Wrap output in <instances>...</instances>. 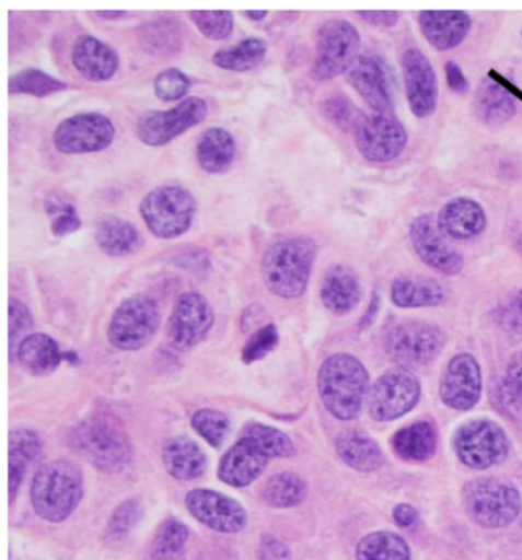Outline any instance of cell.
Segmentation results:
<instances>
[{
  "label": "cell",
  "mask_w": 522,
  "mask_h": 560,
  "mask_svg": "<svg viewBox=\"0 0 522 560\" xmlns=\"http://www.w3.org/2000/svg\"><path fill=\"white\" fill-rule=\"evenodd\" d=\"M236 159V141L229 130L210 128L202 132L197 144V160L210 175L225 174Z\"/></svg>",
  "instance_id": "cell-27"
},
{
  "label": "cell",
  "mask_w": 522,
  "mask_h": 560,
  "mask_svg": "<svg viewBox=\"0 0 522 560\" xmlns=\"http://www.w3.org/2000/svg\"><path fill=\"white\" fill-rule=\"evenodd\" d=\"M244 15L253 22H260L263 19L267 18L268 11H245Z\"/></svg>",
  "instance_id": "cell-57"
},
{
  "label": "cell",
  "mask_w": 522,
  "mask_h": 560,
  "mask_svg": "<svg viewBox=\"0 0 522 560\" xmlns=\"http://www.w3.org/2000/svg\"><path fill=\"white\" fill-rule=\"evenodd\" d=\"M420 394V382L406 368L386 372L371 387V417L378 421L397 420L416 408Z\"/></svg>",
  "instance_id": "cell-14"
},
{
  "label": "cell",
  "mask_w": 522,
  "mask_h": 560,
  "mask_svg": "<svg viewBox=\"0 0 522 560\" xmlns=\"http://www.w3.org/2000/svg\"><path fill=\"white\" fill-rule=\"evenodd\" d=\"M278 343L279 332L276 325L270 324L263 326V328L253 334L251 339L247 340V343L244 345V363L251 364L259 362L265 355L270 354L272 349L278 347Z\"/></svg>",
  "instance_id": "cell-47"
},
{
  "label": "cell",
  "mask_w": 522,
  "mask_h": 560,
  "mask_svg": "<svg viewBox=\"0 0 522 560\" xmlns=\"http://www.w3.org/2000/svg\"><path fill=\"white\" fill-rule=\"evenodd\" d=\"M317 244L313 237L295 236L271 244L265 250L260 271L270 293L282 299H298L309 287Z\"/></svg>",
  "instance_id": "cell-2"
},
{
  "label": "cell",
  "mask_w": 522,
  "mask_h": 560,
  "mask_svg": "<svg viewBox=\"0 0 522 560\" xmlns=\"http://www.w3.org/2000/svg\"><path fill=\"white\" fill-rule=\"evenodd\" d=\"M522 524V523H521Z\"/></svg>",
  "instance_id": "cell-59"
},
{
  "label": "cell",
  "mask_w": 522,
  "mask_h": 560,
  "mask_svg": "<svg viewBox=\"0 0 522 560\" xmlns=\"http://www.w3.org/2000/svg\"><path fill=\"white\" fill-rule=\"evenodd\" d=\"M67 88L68 84L61 80L54 79V77L45 74L44 71L33 68L23 69L18 74L10 77V82H8L10 94H25L33 95V97H48V95L65 91Z\"/></svg>",
  "instance_id": "cell-38"
},
{
  "label": "cell",
  "mask_w": 522,
  "mask_h": 560,
  "mask_svg": "<svg viewBox=\"0 0 522 560\" xmlns=\"http://www.w3.org/2000/svg\"><path fill=\"white\" fill-rule=\"evenodd\" d=\"M437 225L444 236L456 241H471L483 235L487 217L485 209L474 199L455 198L440 210Z\"/></svg>",
  "instance_id": "cell-24"
},
{
  "label": "cell",
  "mask_w": 522,
  "mask_h": 560,
  "mask_svg": "<svg viewBox=\"0 0 522 560\" xmlns=\"http://www.w3.org/2000/svg\"><path fill=\"white\" fill-rule=\"evenodd\" d=\"M467 515L483 528L508 527L521 512L517 487L495 478H479L464 487Z\"/></svg>",
  "instance_id": "cell-6"
},
{
  "label": "cell",
  "mask_w": 522,
  "mask_h": 560,
  "mask_svg": "<svg viewBox=\"0 0 522 560\" xmlns=\"http://www.w3.org/2000/svg\"><path fill=\"white\" fill-rule=\"evenodd\" d=\"M49 213L53 214L51 232L54 236L65 237L79 232L82 228V220L77 213L76 207L71 205H63V202H49L46 207Z\"/></svg>",
  "instance_id": "cell-49"
},
{
  "label": "cell",
  "mask_w": 522,
  "mask_h": 560,
  "mask_svg": "<svg viewBox=\"0 0 522 560\" xmlns=\"http://www.w3.org/2000/svg\"><path fill=\"white\" fill-rule=\"evenodd\" d=\"M454 447L467 467L485 470L504 462L509 454V439L504 429L494 421H469L456 431Z\"/></svg>",
  "instance_id": "cell-10"
},
{
  "label": "cell",
  "mask_w": 522,
  "mask_h": 560,
  "mask_svg": "<svg viewBox=\"0 0 522 560\" xmlns=\"http://www.w3.org/2000/svg\"><path fill=\"white\" fill-rule=\"evenodd\" d=\"M357 15L379 28H393L401 21V13L397 11H357Z\"/></svg>",
  "instance_id": "cell-51"
},
{
  "label": "cell",
  "mask_w": 522,
  "mask_h": 560,
  "mask_svg": "<svg viewBox=\"0 0 522 560\" xmlns=\"http://www.w3.org/2000/svg\"><path fill=\"white\" fill-rule=\"evenodd\" d=\"M190 532L183 523L169 520L161 525L152 548V560H184Z\"/></svg>",
  "instance_id": "cell-39"
},
{
  "label": "cell",
  "mask_w": 522,
  "mask_h": 560,
  "mask_svg": "<svg viewBox=\"0 0 522 560\" xmlns=\"http://www.w3.org/2000/svg\"><path fill=\"white\" fill-rule=\"evenodd\" d=\"M348 80L371 109L378 114H391L393 97L387 86L385 68L379 59L370 54L357 57L349 68Z\"/></svg>",
  "instance_id": "cell-21"
},
{
  "label": "cell",
  "mask_w": 522,
  "mask_h": 560,
  "mask_svg": "<svg viewBox=\"0 0 522 560\" xmlns=\"http://www.w3.org/2000/svg\"><path fill=\"white\" fill-rule=\"evenodd\" d=\"M94 237L98 247L113 258L132 255L141 245V236L136 225L115 214H107L97 222Z\"/></svg>",
  "instance_id": "cell-28"
},
{
  "label": "cell",
  "mask_w": 522,
  "mask_h": 560,
  "mask_svg": "<svg viewBox=\"0 0 522 560\" xmlns=\"http://www.w3.org/2000/svg\"><path fill=\"white\" fill-rule=\"evenodd\" d=\"M409 237L418 258L426 266L444 276L462 273L463 256L444 241V235L433 222L431 214H421L413 221Z\"/></svg>",
  "instance_id": "cell-18"
},
{
  "label": "cell",
  "mask_w": 522,
  "mask_h": 560,
  "mask_svg": "<svg viewBox=\"0 0 522 560\" xmlns=\"http://www.w3.org/2000/svg\"><path fill=\"white\" fill-rule=\"evenodd\" d=\"M141 515H143V509H141L140 502L136 500L121 502L107 523L105 538L109 542L125 539L141 520Z\"/></svg>",
  "instance_id": "cell-44"
},
{
  "label": "cell",
  "mask_w": 522,
  "mask_h": 560,
  "mask_svg": "<svg viewBox=\"0 0 522 560\" xmlns=\"http://www.w3.org/2000/svg\"><path fill=\"white\" fill-rule=\"evenodd\" d=\"M446 80L449 88L456 94H467L469 92V82H467L466 75H464L463 69L455 63V61H448L446 67Z\"/></svg>",
  "instance_id": "cell-52"
},
{
  "label": "cell",
  "mask_w": 522,
  "mask_h": 560,
  "mask_svg": "<svg viewBox=\"0 0 522 560\" xmlns=\"http://www.w3.org/2000/svg\"><path fill=\"white\" fill-rule=\"evenodd\" d=\"M357 151L374 164L397 160L408 144L405 126L391 114L363 117L355 130Z\"/></svg>",
  "instance_id": "cell-12"
},
{
  "label": "cell",
  "mask_w": 522,
  "mask_h": 560,
  "mask_svg": "<svg viewBox=\"0 0 522 560\" xmlns=\"http://www.w3.org/2000/svg\"><path fill=\"white\" fill-rule=\"evenodd\" d=\"M190 84L189 77L184 72L176 68H169L156 75L153 91H155L156 97L163 102H176V100L186 97Z\"/></svg>",
  "instance_id": "cell-46"
},
{
  "label": "cell",
  "mask_w": 522,
  "mask_h": 560,
  "mask_svg": "<svg viewBox=\"0 0 522 560\" xmlns=\"http://www.w3.org/2000/svg\"><path fill=\"white\" fill-rule=\"evenodd\" d=\"M167 474L179 481H194L205 475L207 458L202 448L187 436H175L164 443L161 452Z\"/></svg>",
  "instance_id": "cell-25"
},
{
  "label": "cell",
  "mask_w": 522,
  "mask_h": 560,
  "mask_svg": "<svg viewBox=\"0 0 522 560\" xmlns=\"http://www.w3.org/2000/svg\"><path fill=\"white\" fill-rule=\"evenodd\" d=\"M186 508L198 523L224 535L243 532L248 521L240 502L214 490H192L186 497Z\"/></svg>",
  "instance_id": "cell-16"
},
{
  "label": "cell",
  "mask_w": 522,
  "mask_h": 560,
  "mask_svg": "<svg viewBox=\"0 0 522 560\" xmlns=\"http://www.w3.org/2000/svg\"><path fill=\"white\" fill-rule=\"evenodd\" d=\"M391 299L398 308H429L443 303L446 293L444 288L433 280L398 278L391 287Z\"/></svg>",
  "instance_id": "cell-33"
},
{
  "label": "cell",
  "mask_w": 522,
  "mask_h": 560,
  "mask_svg": "<svg viewBox=\"0 0 522 560\" xmlns=\"http://www.w3.org/2000/svg\"><path fill=\"white\" fill-rule=\"evenodd\" d=\"M337 455L341 462L357 471H374L385 463L379 444L360 431L340 433L336 441Z\"/></svg>",
  "instance_id": "cell-31"
},
{
  "label": "cell",
  "mask_w": 522,
  "mask_h": 560,
  "mask_svg": "<svg viewBox=\"0 0 522 560\" xmlns=\"http://www.w3.org/2000/svg\"><path fill=\"white\" fill-rule=\"evenodd\" d=\"M498 398L508 416L522 420V351L509 360L504 378L498 389Z\"/></svg>",
  "instance_id": "cell-40"
},
{
  "label": "cell",
  "mask_w": 522,
  "mask_h": 560,
  "mask_svg": "<svg viewBox=\"0 0 522 560\" xmlns=\"http://www.w3.org/2000/svg\"><path fill=\"white\" fill-rule=\"evenodd\" d=\"M498 324L512 336L522 339V290L509 295L497 311Z\"/></svg>",
  "instance_id": "cell-50"
},
{
  "label": "cell",
  "mask_w": 522,
  "mask_h": 560,
  "mask_svg": "<svg viewBox=\"0 0 522 560\" xmlns=\"http://www.w3.org/2000/svg\"><path fill=\"white\" fill-rule=\"evenodd\" d=\"M322 114L326 120L332 121L337 128L345 130H356L364 115L357 110V107L345 97H333L322 103Z\"/></svg>",
  "instance_id": "cell-45"
},
{
  "label": "cell",
  "mask_w": 522,
  "mask_h": 560,
  "mask_svg": "<svg viewBox=\"0 0 522 560\" xmlns=\"http://www.w3.org/2000/svg\"><path fill=\"white\" fill-rule=\"evenodd\" d=\"M359 48L360 34L351 22L333 19L324 23L317 34L311 77L316 82H328L344 74L359 57Z\"/></svg>",
  "instance_id": "cell-8"
},
{
  "label": "cell",
  "mask_w": 522,
  "mask_h": 560,
  "mask_svg": "<svg viewBox=\"0 0 522 560\" xmlns=\"http://www.w3.org/2000/svg\"><path fill=\"white\" fill-rule=\"evenodd\" d=\"M393 446L403 459L425 462L436 452V428L429 421H417L395 433Z\"/></svg>",
  "instance_id": "cell-34"
},
{
  "label": "cell",
  "mask_w": 522,
  "mask_h": 560,
  "mask_svg": "<svg viewBox=\"0 0 522 560\" xmlns=\"http://www.w3.org/2000/svg\"><path fill=\"white\" fill-rule=\"evenodd\" d=\"M214 324V311L205 295L189 291L179 295L169 318L167 334L175 348L186 351L206 339Z\"/></svg>",
  "instance_id": "cell-15"
},
{
  "label": "cell",
  "mask_w": 522,
  "mask_h": 560,
  "mask_svg": "<svg viewBox=\"0 0 522 560\" xmlns=\"http://www.w3.org/2000/svg\"><path fill=\"white\" fill-rule=\"evenodd\" d=\"M444 341L439 326L406 322L387 332L385 348L387 355L402 366H424L439 357Z\"/></svg>",
  "instance_id": "cell-11"
},
{
  "label": "cell",
  "mask_w": 522,
  "mask_h": 560,
  "mask_svg": "<svg viewBox=\"0 0 522 560\" xmlns=\"http://www.w3.org/2000/svg\"><path fill=\"white\" fill-rule=\"evenodd\" d=\"M368 387L370 375L355 355L334 354L318 370V395L326 410L337 420L351 421L360 416Z\"/></svg>",
  "instance_id": "cell-3"
},
{
  "label": "cell",
  "mask_w": 522,
  "mask_h": 560,
  "mask_svg": "<svg viewBox=\"0 0 522 560\" xmlns=\"http://www.w3.org/2000/svg\"><path fill=\"white\" fill-rule=\"evenodd\" d=\"M209 107L205 100L189 97L169 110H149L137 121V137L141 143L161 148L206 120Z\"/></svg>",
  "instance_id": "cell-9"
},
{
  "label": "cell",
  "mask_w": 522,
  "mask_h": 560,
  "mask_svg": "<svg viewBox=\"0 0 522 560\" xmlns=\"http://www.w3.org/2000/svg\"><path fill=\"white\" fill-rule=\"evenodd\" d=\"M18 360L23 370L42 377L51 374L59 366L61 355L59 345L48 334H30L18 348Z\"/></svg>",
  "instance_id": "cell-29"
},
{
  "label": "cell",
  "mask_w": 522,
  "mask_h": 560,
  "mask_svg": "<svg viewBox=\"0 0 522 560\" xmlns=\"http://www.w3.org/2000/svg\"><path fill=\"white\" fill-rule=\"evenodd\" d=\"M357 560H410L406 540L393 532H375L364 536L356 550Z\"/></svg>",
  "instance_id": "cell-35"
},
{
  "label": "cell",
  "mask_w": 522,
  "mask_h": 560,
  "mask_svg": "<svg viewBox=\"0 0 522 560\" xmlns=\"http://www.w3.org/2000/svg\"><path fill=\"white\" fill-rule=\"evenodd\" d=\"M305 482L291 471L272 475L263 489V500L275 509L295 508L305 500Z\"/></svg>",
  "instance_id": "cell-37"
},
{
  "label": "cell",
  "mask_w": 522,
  "mask_h": 560,
  "mask_svg": "<svg viewBox=\"0 0 522 560\" xmlns=\"http://www.w3.org/2000/svg\"><path fill=\"white\" fill-rule=\"evenodd\" d=\"M160 320L159 303L146 294L130 295L115 310L107 326V339L121 351H138L153 339Z\"/></svg>",
  "instance_id": "cell-7"
},
{
  "label": "cell",
  "mask_w": 522,
  "mask_h": 560,
  "mask_svg": "<svg viewBox=\"0 0 522 560\" xmlns=\"http://www.w3.org/2000/svg\"><path fill=\"white\" fill-rule=\"evenodd\" d=\"M71 60L77 72L91 82H106L113 79L120 67V59L115 49L94 36L77 38L72 46Z\"/></svg>",
  "instance_id": "cell-23"
},
{
  "label": "cell",
  "mask_w": 522,
  "mask_h": 560,
  "mask_svg": "<svg viewBox=\"0 0 522 560\" xmlns=\"http://www.w3.org/2000/svg\"><path fill=\"white\" fill-rule=\"evenodd\" d=\"M482 370L471 354H459L449 362L440 383L441 400L455 410L474 408L482 397Z\"/></svg>",
  "instance_id": "cell-19"
},
{
  "label": "cell",
  "mask_w": 522,
  "mask_h": 560,
  "mask_svg": "<svg viewBox=\"0 0 522 560\" xmlns=\"http://www.w3.org/2000/svg\"><path fill=\"white\" fill-rule=\"evenodd\" d=\"M475 113L487 126L506 125L515 117V98L502 84L490 79L483 80L475 94Z\"/></svg>",
  "instance_id": "cell-30"
},
{
  "label": "cell",
  "mask_w": 522,
  "mask_h": 560,
  "mask_svg": "<svg viewBox=\"0 0 522 560\" xmlns=\"http://www.w3.org/2000/svg\"><path fill=\"white\" fill-rule=\"evenodd\" d=\"M83 498V474L68 459L46 463L34 475L31 485V504L46 523L67 521Z\"/></svg>",
  "instance_id": "cell-4"
},
{
  "label": "cell",
  "mask_w": 522,
  "mask_h": 560,
  "mask_svg": "<svg viewBox=\"0 0 522 560\" xmlns=\"http://www.w3.org/2000/svg\"><path fill=\"white\" fill-rule=\"evenodd\" d=\"M192 425L201 439H205L210 446L218 448L224 443L229 433V418L220 410L201 409L192 417Z\"/></svg>",
  "instance_id": "cell-42"
},
{
  "label": "cell",
  "mask_w": 522,
  "mask_h": 560,
  "mask_svg": "<svg viewBox=\"0 0 522 560\" xmlns=\"http://www.w3.org/2000/svg\"><path fill=\"white\" fill-rule=\"evenodd\" d=\"M189 18L209 40H225L235 25L230 11H190Z\"/></svg>",
  "instance_id": "cell-43"
},
{
  "label": "cell",
  "mask_w": 522,
  "mask_h": 560,
  "mask_svg": "<svg viewBox=\"0 0 522 560\" xmlns=\"http://www.w3.org/2000/svg\"><path fill=\"white\" fill-rule=\"evenodd\" d=\"M403 79L410 113L429 118L439 106V80L431 61L420 49L409 48L402 56Z\"/></svg>",
  "instance_id": "cell-17"
},
{
  "label": "cell",
  "mask_w": 522,
  "mask_h": 560,
  "mask_svg": "<svg viewBox=\"0 0 522 560\" xmlns=\"http://www.w3.org/2000/svg\"><path fill=\"white\" fill-rule=\"evenodd\" d=\"M197 213V201L182 186L156 187L149 191L140 205V214L149 232L160 240H175L189 232Z\"/></svg>",
  "instance_id": "cell-5"
},
{
  "label": "cell",
  "mask_w": 522,
  "mask_h": 560,
  "mask_svg": "<svg viewBox=\"0 0 522 560\" xmlns=\"http://www.w3.org/2000/svg\"><path fill=\"white\" fill-rule=\"evenodd\" d=\"M69 446L80 458L105 474L126 469L132 459V444L117 417L97 413L69 433Z\"/></svg>",
  "instance_id": "cell-1"
},
{
  "label": "cell",
  "mask_w": 522,
  "mask_h": 560,
  "mask_svg": "<svg viewBox=\"0 0 522 560\" xmlns=\"http://www.w3.org/2000/svg\"><path fill=\"white\" fill-rule=\"evenodd\" d=\"M260 560H290V550L275 538H265Z\"/></svg>",
  "instance_id": "cell-53"
},
{
  "label": "cell",
  "mask_w": 522,
  "mask_h": 560,
  "mask_svg": "<svg viewBox=\"0 0 522 560\" xmlns=\"http://www.w3.org/2000/svg\"><path fill=\"white\" fill-rule=\"evenodd\" d=\"M267 454L251 439L243 435L235 446L230 447L221 458L218 478L224 485L243 489L253 485L267 469Z\"/></svg>",
  "instance_id": "cell-20"
},
{
  "label": "cell",
  "mask_w": 522,
  "mask_h": 560,
  "mask_svg": "<svg viewBox=\"0 0 522 560\" xmlns=\"http://www.w3.org/2000/svg\"><path fill=\"white\" fill-rule=\"evenodd\" d=\"M33 317L30 310L18 299H10V354H18L19 345L33 329Z\"/></svg>",
  "instance_id": "cell-48"
},
{
  "label": "cell",
  "mask_w": 522,
  "mask_h": 560,
  "mask_svg": "<svg viewBox=\"0 0 522 560\" xmlns=\"http://www.w3.org/2000/svg\"><path fill=\"white\" fill-rule=\"evenodd\" d=\"M379 305L380 298L379 294L375 293L374 295H372L370 310H368V313L364 314L363 320L360 322V328H367V326H370L372 322H374L375 316H378Z\"/></svg>",
  "instance_id": "cell-55"
},
{
  "label": "cell",
  "mask_w": 522,
  "mask_h": 560,
  "mask_svg": "<svg viewBox=\"0 0 522 560\" xmlns=\"http://www.w3.org/2000/svg\"><path fill=\"white\" fill-rule=\"evenodd\" d=\"M40 436L31 429H14L10 435V501L15 500L26 471L40 458Z\"/></svg>",
  "instance_id": "cell-32"
},
{
  "label": "cell",
  "mask_w": 522,
  "mask_h": 560,
  "mask_svg": "<svg viewBox=\"0 0 522 560\" xmlns=\"http://www.w3.org/2000/svg\"><path fill=\"white\" fill-rule=\"evenodd\" d=\"M321 299L326 310L337 316H344L359 305L360 299H362V287L349 268L333 267L322 283Z\"/></svg>",
  "instance_id": "cell-26"
},
{
  "label": "cell",
  "mask_w": 522,
  "mask_h": 560,
  "mask_svg": "<svg viewBox=\"0 0 522 560\" xmlns=\"http://www.w3.org/2000/svg\"><path fill=\"white\" fill-rule=\"evenodd\" d=\"M267 54V44L263 38H245L233 48L214 52L213 63L218 68L233 72H247L263 63Z\"/></svg>",
  "instance_id": "cell-36"
},
{
  "label": "cell",
  "mask_w": 522,
  "mask_h": 560,
  "mask_svg": "<svg viewBox=\"0 0 522 560\" xmlns=\"http://www.w3.org/2000/svg\"><path fill=\"white\" fill-rule=\"evenodd\" d=\"M517 250L522 256V233L520 236H518V240H517Z\"/></svg>",
  "instance_id": "cell-58"
},
{
  "label": "cell",
  "mask_w": 522,
  "mask_h": 560,
  "mask_svg": "<svg viewBox=\"0 0 522 560\" xmlns=\"http://www.w3.org/2000/svg\"><path fill=\"white\" fill-rule=\"evenodd\" d=\"M115 126L106 115L77 114L67 118L54 130L53 141L57 151L67 155L105 151L114 143Z\"/></svg>",
  "instance_id": "cell-13"
},
{
  "label": "cell",
  "mask_w": 522,
  "mask_h": 560,
  "mask_svg": "<svg viewBox=\"0 0 522 560\" xmlns=\"http://www.w3.org/2000/svg\"><path fill=\"white\" fill-rule=\"evenodd\" d=\"M97 15L107 19V21H115V19L126 18L128 13H125V11H98Z\"/></svg>",
  "instance_id": "cell-56"
},
{
  "label": "cell",
  "mask_w": 522,
  "mask_h": 560,
  "mask_svg": "<svg viewBox=\"0 0 522 560\" xmlns=\"http://www.w3.org/2000/svg\"><path fill=\"white\" fill-rule=\"evenodd\" d=\"M393 515L395 523L403 528L413 527L418 521L417 510L409 504H398L397 508L394 509Z\"/></svg>",
  "instance_id": "cell-54"
},
{
  "label": "cell",
  "mask_w": 522,
  "mask_h": 560,
  "mask_svg": "<svg viewBox=\"0 0 522 560\" xmlns=\"http://www.w3.org/2000/svg\"><path fill=\"white\" fill-rule=\"evenodd\" d=\"M418 26L426 40L439 49L451 51L463 44L472 28L471 15L464 11H421Z\"/></svg>",
  "instance_id": "cell-22"
},
{
  "label": "cell",
  "mask_w": 522,
  "mask_h": 560,
  "mask_svg": "<svg viewBox=\"0 0 522 560\" xmlns=\"http://www.w3.org/2000/svg\"><path fill=\"white\" fill-rule=\"evenodd\" d=\"M267 454L268 458H291L295 454L293 441L279 429L253 423L244 431Z\"/></svg>",
  "instance_id": "cell-41"
}]
</instances>
